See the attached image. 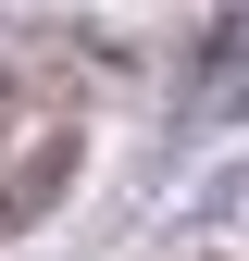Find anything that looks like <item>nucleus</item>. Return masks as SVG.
Listing matches in <instances>:
<instances>
[{
	"instance_id": "obj_2",
	"label": "nucleus",
	"mask_w": 249,
	"mask_h": 261,
	"mask_svg": "<svg viewBox=\"0 0 249 261\" xmlns=\"http://www.w3.org/2000/svg\"><path fill=\"white\" fill-rule=\"evenodd\" d=\"M0 112H13V87H0Z\"/></svg>"
},
{
	"instance_id": "obj_1",
	"label": "nucleus",
	"mask_w": 249,
	"mask_h": 261,
	"mask_svg": "<svg viewBox=\"0 0 249 261\" xmlns=\"http://www.w3.org/2000/svg\"><path fill=\"white\" fill-rule=\"evenodd\" d=\"M62 174H75V137H50V149H38V162L13 174V187H0V237H13V224H38V199H50Z\"/></svg>"
}]
</instances>
